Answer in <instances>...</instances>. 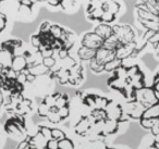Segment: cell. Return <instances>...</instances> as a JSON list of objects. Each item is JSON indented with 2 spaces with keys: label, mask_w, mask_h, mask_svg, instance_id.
<instances>
[{
  "label": "cell",
  "mask_w": 159,
  "mask_h": 149,
  "mask_svg": "<svg viewBox=\"0 0 159 149\" xmlns=\"http://www.w3.org/2000/svg\"><path fill=\"white\" fill-rule=\"evenodd\" d=\"M29 142L30 145H31V149H47V142H48V140L38 131L34 135L30 136Z\"/></svg>",
  "instance_id": "cell-10"
},
{
  "label": "cell",
  "mask_w": 159,
  "mask_h": 149,
  "mask_svg": "<svg viewBox=\"0 0 159 149\" xmlns=\"http://www.w3.org/2000/svg\"><path fill=\"white\" fill-rule=\"evenodd\" d=\"M119 125L120 123L118 121H113V120H105L104 122V129H102V136H108V135H112L116 134L119 129Z\"/></svg>",
  "instance_id": "cell-16"
},
{
  "label": "cell",
  "mask_w": 159,
  "mask_h": 149,
  "mask_svg": "<svg viewBox=\"0 0 159 149\" xmlns=\"http://www.w3.org/2000/svg\"><path fill=\"white\" fill-rule=\"evenodd\" d=\"M104 42L105 40L100 38L97 34H95L94 32H89L83 36L82 40H81V46L93 49V50H98L102 47Z\"/></svg>",
  "instance_id": "cell-6"
},
{
  "label": "cell",
  "mask_w": 159,
  "mask_h": 149,
  "mask_svg": "<svg viewBox=\"0 0 159 149\" xmlns=\"http://www.w3.org/2000/svg\"><path fill=\"white\" fill-rule=\"evenodd\" d=\"M66 33H68V29H63L62 26L60 25H57V24H51V27H50V34L58 40H61L63 42V39L66 38Z\"/></svg>",
  "instance_id": "cell-18"
},
{
  "label": "cell",
  "mask_w": 159,
  "mask_h": 149,
  "mask_svg": "<svg viewBox=\"0 0 159 149\" xmlns=\"http://www.w3.org/2000/svg\"><path fill=\"white\" fill-rule=\"evenodd\" d=\"M135 101L141 103L145 109L158 102L155 90L150 86H145L142 89L136 90V93H135Z\"/></svg>",
  "instance_id": "cell-3"
},
{
  "label": "cell",
  "mask_w": 159,
  "mask_h": 149,
  "mask_svg": "<svg viewBox=\"0 0 159 149\" xmlns=\"http://www.w3.org/2000/svg\"><path fill=\"white\" fill-rule=\"evenodd\" d=\"M42 102H44L45 105L48 106L49 108L56 107V95H55V93H53V94L46 95V96L44 97V99L42 100Z\"/></svg>",
  "instance_id": "cell-31"
},
{
  "label": "cell",
  "mask_w": 159,
  "mask_h": 149,
  "mask_svg": "<svg viewBox=\"0 0 159 149\" xmlns=\"http://www.w3.org/2000/svg\"><path fill=\"white\" fill-rule=\"evenodd\" d=\"M5 129L9 135L13 136L14 138H22L24 137V131L20 129V127L16 125V123L14 122V120L12 118H10L9 120H7L5 124Z\"/></svg>",
  "instance_id": "cell-11"
},
{
  "label": "cell",
  "mask_w": 159,
  "mask_h": 149,
  "mask_svg": "<svg viewBox=\"0 0 159 149\" xmlns=\"http://www.w3.org/2000/svg\"><path fill=\"white\" fill-rule=\"evenodd\" d=\"M47 120L49 121V122L53 123V124H57V123H60L61 122V118H60L59 113H58V109L56 107L51 108L50 109V112L48 113V115H47Z\"/></svg>",
  "instance_id": "cell-25"
},
{
  "label": "cell",
  "mask_w": 159,
  "mask_h": 149,
  "mask_svg": "<svg viewBox=\"0 0 159 149\" xmlns=\"http://www.w3.org/2000/svg\"><path fill=\"white\" fill-rule=\"evenodd\" d=\"M31 44H32V46L36 49V50L42 46V42H40V37H39L38 34H35V35L31 36Z\"/></svg>",
  "instance_id": "cell-37"
},
{
  "label": "cell",
  "mask_w": 159,
  "mask_h": 149,
  "mask_svg": "<svg viewBox=\"0 0 159 149\" xmlns=\"http://www.w3.org/2000/svg\"><path fill=\"white\" fill-rule=\"evenodd\" d=\"M20 5L26 6V7H30V8H33V6L35 5V3H34L32 0H22V1L20 2Z\"/></svg>",
  "instance_id": "cell-43"
},
{
  "label": "cell",
  "mask_w": 159,
  "mask_h": 149,
  "mask_svg": "<svg viewBox=\"0 0 159 149\" xmlns=\"http://www.w3.org/2000/svg\"><path fill=\"white\" fill-rule=\"evenodd\" d=\"M69 52H70V51L66 50V49H60V50L56 51V53L58 55V57H59L60 60H64L66 58H68L69 56H70V53Z\"/></svg>",
  "instance_id": "cell-42"
},
{
  "label": "cell",
  "mask_w": 159,
  "mask_h": 149,
  "mask_svg": "<svg viewBox=\"0 0 159 149\" xmlns=\"http://www.w3.org/2000/svg\"><path fill=\"white\" fill-rule=\"evenodd\" d=\"M134 11L144 29L141 42L150 45L159 59V0H136Z\"/></svg>",
  "instance_id": "cell-1"
},
{
  "label": "cell",
  "mask_w": 159,
  "mask_h": 149,
  "mask_svg": "<svg viewBox=\"0 0 159 149\" xmlns=\"http://www.w3.org/2000/svg\"><path fill=\"white\" fill-rule=\"evenodd\" d=\"M50 109H51V108H49L48 106H46L44 102H40L39 105H38V107H37L38 115H39L40 118H47L48 113L50 112Z\"/></svg>",
  "instance_id": "cell-30"
},
{
  "label": "cell",
  "mask_w": 159,
  "mask_h": 149,
  "mask_svg": "<svg viewBox=\"0 0 159 149\" xmlns=\"http://www.w3.org/2000/svg\"><path fill=\"white\" fill-rule=\"evenodd\" d=\"M27 71H29L30 74H32L35 77L45 76V75L50 73V70H49L48 68H46L42 62L35 63V64H29V65H27Z\"/></svg>",
  "instance_id": "cell-12"
},
{
  "label": "cell",
  "mask_w": 159,
  "mask_h": 149,
  "mask_svg": "<svg viewBox=\"0 0 159 149\" xmlns=\"http://www.w3.org/2000/svg\"><path fill=\"white\" fill-rule=\"evenodd\" d=\"M51 23L46 21V22H43L39 26V33H47V32H50Z\"/></svg>",
  "instance_id": "cell-40"
},
{
  "label": "cell",
  "mask_w": 159,
  "mask_h": 149,
  "mask_svg": "<svg viewBox=\"0 0 159 149\" xmlns=\"http://www.w3.org/2000/svg\"><path fill=\"white\" fill-rule=\"evenodd\" d=\"M89 116L91 118V120L93 121V123L107 120L106 112H105V110H102V109H94V110H92L91 114H89Z\"/></svg>",
  "instance_id": "cell-22"
},
{
  "label": "cell",
  "mask_w": 159,
  "mask_h": 149,
  "mask_svg": "<svg viewBox=\"0 0 159 149\" xmlns=\"http://www.w3.org/2000/svg\"><path fill=\"white\" fill-rule=\"evenodd\" d=\"M123 108V113L129 116V119H134V120H141L143 113L145 111V108L137 101H126Z\"/></svg>",
  "instance_id": "cell-5"
},
{
  "label": "cell",
  "mask_w": 159,
  "mask_h": 149,
  "mask_svg": "<svg viewBox=\"0 0 159 149\" xmlns=\"http://www.w3.org/2000/svg\"><path fill=\"white\" fill-rule=\"evenodd\" d=\"M123 64V62L119 59H115L112 61L108 62V63L105 64V72H109V73H113L117 69H119L120 66Z\"/></svg>",
  "instance_id": "cell-24"
},
{
  "label": "cell",
  "mask_w": 159,
  "mask_h": 149,
  "mask_svg": "<svg viewBox=\"0 0 159 149\" xmlns=\"http://www.w3.org/2000/svg\"><path fill=\"white\" fill-rule=\"evenodd\" d=\"M3 103H5V95L2 93V89L0 88V107L3 106Z\"/></svg>",
  "instance_id": "cell-45"
},
{
  "label": "cell",
  "mask_w": 159,
  "mask_h": 149,
  "mask_svg": "<svg viewBox=\"0 0 159 149\" xmlns=\"http://www.w3.org/2000/svg\"><path fill=\"white\" fill-rule=\"evenodd\" d=\"M42 63L44 64L46 68H48L49 70H52L53 66L56 65V59L53 57H50V58H44L42 59Z\"/></svg>",
  "instance_id": "cell-35"
},
{
  "label": "cell",
  "mask_w": 159,
  "mask_h": 149,
  "mask_svg": "<svg viewBox=\"0 0 159 149\" xmlns=\"http://www.w3.org/2000/svg\"><path fill=\"white\" fill-rule=\"evenodd\" d=\"M94 59L97 62H99L100 64L105 65V64L108 63V62L117 59V57H116V51L109 50V49H106V48H104V47H102V48H99L98 50H96V55Z\"/></svg>",
  "instance_id": "cell-9"
},
{
  "label": "cell",
  "mask_w": 159,
  "mask_h": 149,
  "mask_svg": "<svg viewBox=\"0 0 159 149\" xmlns=\"http://www.w3.org/2000/svg\"><path fill=\"white\" fill-rule=\"evenodd\" d=\"M33 12V8H30V7H26V6H22L20 5L18 9V13L22 16H30Z\"/></svg>",
  "instance_id": "cell-34"
},
{
  "label": "cell",
  "mask_w": 159,
  "mask_h": 149,
  "mask_svg": "<svg viewBox=\"0 0 159 149\" xmlns=\"http://www.w3.org/2000/svg\"><path fill=\"white\" fill-rule=\"evenodd\" d=\"M38 132L46 138L47 140H50L51 138V129L48 126H45V125H38Z\"/></svg>",
  "instance_id": "cell-32"
},
{
  "label": "cell",
  "mask_w": 159,
  "mask_h": 149,
  "mask_svg": "<svg viewBox=\"0 0 159 149\" xmlns=\"http://www.w3.org/2000/svg\"><path fill=\"white\" fill-rule=\"evenodd\" d=\"M100 1H102V5H104V3L109 2V1H111V0H100Z\"/></svg>",
  "instance_id": "cell-47"
},
{
  "label": "cell",
  "mask_w": 159,
  "mask_h": 149,
  "mask_svg": "<svg viewBox=\"0 0 159 149\" xmlns=\"http://www.w3.org/2000/svg\"><path fill=\"white\" fill-rule=\"evenodd\" d=\"M14 53L7 49L0 48V66L2 69H9L12 65Z\"/></svg>",
  "instance_id": "cell-14"
},
{
  "label": "cell",
  "mask_w": 159,
  "mask_h": 149,
  "mask_svg": "<svg viewBox=\"0 0 159 149\" xmlns=\"http://www.w3.org/2000/svg\"><path fill=\"white\" fill-rule=\"evenodd\" d=\"M109 100L107 97H102V96H99V95H96L95 96V109H102L105 110V108L107 107L108 105Z\"/></svg>",
  "instance_id": "cell-26"
},
{
  "label": "cell",
  "mask_w": 159,
  "mask_h": 149,
  "mask_svg": "<svg viewBox=\"0 0 159 149\" xmlns=\"http://www.w3.org/2000/svg\"><path fill=\"white\" fill-rule=\"evenodd\" d=\"M92 124H93V121L89 116H81L74 126L75 134L80 136H86L87 134H89Z\"/></svg>",
  "instance_id": "cell-8"
},
{
  "label": "cell",
  "mask_w": 159,
  "mask_h": 149,
  "mask_svg": "<svg viewBox=\"0 0 159 149\" xmlns=\"http://www.w3.org/2000/svg\"><path fill=\"white\" fill-rule=\"evenodd\" d=\"M58 113H59L61 120H66L70 116V107L66 106V107L60 108V109H58Z\"/></svg>",
  "instance_id": "cell-36"
},
{
  "label": "cell",
  "mask_w": 159,
  "mask_h": 149,
  "mask_svg": "<svg viewBox=\"0 0 159 149\" xmlns=\"http://www.w3.org/2000/svg\"><path fill=\"white\" fill-rule=\"evenodd\" d=\"M47 149H59V142L53 138H51L50 140H48L47 142Z\"/></svg>",
  "instance_id": "cell-41"
},
{
  "label": "cell",
  "mask_w": 159,
  "mask_h": 149,
  "mask_svg": "<svg viewBox=\"0 0 159 149\" xmlns=\"http://www.w3.org/2000/svg\"><path fill=\"white\" fill-rule=\"evenodd\" d=\"M16 149H31V145H30L29 138H24L23 140L19 142Z\"/></svg>",
  "instance_id": "cell-38"
},
{
  "label": "cell",
  "mask_w": 159,
  "mask_h": 149,
  "mask_svg": "<svg viewBox=\"0 0 159 149\" xmlns=\"http://www.w3.org/2000/svg\"><path fill=\"white\" fill-rule=\"evenodd\" d=\"M96 55V50H93V49L86 48V47L81 46L79 49H77V57L81 61H91L92 59L95 58Z\"/></svg>",
  "instance_id": "cell-17"
},
{
  "label": "cell",
  "mask_w": 159,
  "mask_h": 149,
  "mask_svg": "<svg viewBox=\"0 0 159 149\" xmlns=\"http://www.w3.org/2000/svg\"><path fill=\"white\" fill-rule=\"evenodd\" d=\"M94 33L97 34L100 38H102L104 40H106L107 38H109L111 35H113V29L112 25L106 24V23H99L97 26L94 29Z\"/></svg>",
  "instance_id": "cell-13"
},
{
  "label": "cell",
  "mask_w": 159,
  "mask_h": 149,
  "mask_svg": "<svg viewBox=\"0 0 159 149\" xmlns=\"http://www.w3.org/2000/svg\"><path fill=\"white\" fill-rule=\"evenodd\" d=\"M7 22H8L7 16L3 14L2 12H0V33L6 29V26H7Z\"/></svg>",
  "instance_id": "cell-39"
},
{
  "label": "cell",
  "mask_w": 159,
  "mask_h": 149,
  "mask_svg": "<svg viewBox=\"0 0 159 149\" xmlns=\"http://www.w3.org/2000/svg\"><path fill=\"white\" fill-rule=\"evenodd\" d=\"M89 69L93 73L95 74H100V73L105 72V65L100 64L99 62H97L95 59H92L89 61Z\"/></svg>",
  "instance_id": "cell-27"
},
{
  "label": "cell",
  "mask_w": 159,
  "mask_h": 149,
  "mask_svg": "<svg viewBox=\"0 0 159 149\" xmlns=\"http://www.w3.org/2000/svg\"><path fill=\"white\" fill-rule=\"evenodd\" d=\"M107 149H116V148H109V147H108V148H107Z\"/></svg>",
  "instance_id": "cell-49"
},
{
  "label": "cell",
  "mask_w": 159,
  "mask_h": 149,
  "mask_svg": "<svg viewBox=\"0 0 159 149\" xmlns=\"http://www.w3.org/2000/svg\"><path fill=\"white\" fill-rule=\"evenodd\" d=\"M59 149H75V146L70 138H64L63 140L59 142Z\"/></svg>",
  "instance_id": "cell-33"
},
{
  "label": "cell",
  "mask_w": 159,
  "mask_h": 149,
  "mask_svg": "<svg viewBox=\"0 0 159 149\" xmlns=\"http://www.w3.org/2000/svg\"><path fill=\"white\" fill-rule=\"evenodd\" d=\"M144 119H159V102L146 108L143 113Z\"/></svg>",
  "instance_id": "cell-20"
},
{
  "label": "cell",
  "mask_w": 159,
  "mask_h": 149,
  "mask_svg": "<svg viewBox=\"0 0 159 149\" xmlns=\"http://www.w3.org/2000/svg\"><path fill=\"white\" fill-rule=\"evenodd\" d=\"M59 1H60V3H61V1H63V0H59Z\"/></svg>",
  "instance_id": "cell-50"
},
{
  "label": "cell",
  "mask_w": 159,
  "mask_h": 149,
  "mask_svg": "<svg viewBox=\"0 0 159 149\" xmlns=\"http://www.w3.org/2000/svg\"><path fill=\"white\" fill-rule=\"evenodd\" d=\"M146 149H156V148H155L154 146H149V147H147Z\"/></svg>",
  "instance_id": "cell-48"
},
{
  "label": "cell",
  "mask_w": 159,
  "mask_h": 149,
  "mask_svg": "<svg viewBox=\"0 0 159 149\" xmlns=\"http://www.w3.org/2000/svg\"><path fill=\"white\" fill-rule=\"evenodd\" d=\"M121 43H120V40L118 39L117 36L113 34V35H111L109 38H107L106 40L104 42V45H102V47L106 49H109V50H113L116 51L118 48H119L120 46H121Z\"/></svg>",
  "instance_id": "cell-19"
},
{
  "label": "cell",
  "mask_w": 159,
  "mask_h": 149,
  "mask_svg": "<svg viewBox=\"0 0 159 149\" xmlns=\"http://www.w3.org/2000/svg\"><path fill=\"white\" fill-rule=\"evenodd\" d=\"M102 10H104V14H102L100 23L110 24L117 19V16L121 10V5L117 0H111L109 2L102 5Z\"/></svg>",
  "instance_id": "cell-4"
},
{
  "label": "cell",
  "mask_w": 159,
  "mask_h": 149,
  "mask_svg": "<svg viewBox=\"0 0 159 149\" xmlns=\"http://www.w3.org/2000/svg\"><path fill=\"white\" fill-rule=\"evenodd\" d=\"M0 1H5V0H0Z\"/></svg>",
  "instance_id": "cell-51"
},
{
  "label": "cell",
  "mask_w": 159,
  "mask_h": 149,
  "mask_svg": "<svg viewBox=\"0 0 159 149\" xmlns=\"http://www.w3.org/2000/svg\"><path fill=\"white\" fill-rule=\"evenodd\" d=\"M107 145L104 142V140H89L84 145L83 149H107Z\"/></svg>",
  "instance_id": "cell-23"
},
{
  "label": "cell",
  "mask_w": 159,
  "mask_h": 149,
  "mask_svg": "<svg viewBox=\"0 0 159 149\" xmlns=\"http://www.w3.org/2000/svg\"><path fill=\"white\" fill-rule=\"evenodd\" d=\"M158 120L159 119H144V118H142L141 120H139V124H141V126L143 127V129H149L150 131V129H152V126L158 122Z\"/></svg>",
  "instance_id": "cell-28"
},
{
  "label": "cell",
  "mask_w": 159,
  "mask_h": 149,
  "mask_svg": "<svg viewBox=\"0 0 159 149\" xmlns=\"http://www.w3.org/2000/svg\"><path fill=\"white\" fill-rule=\"evenodd\" d=\"M105 112H106L107 119L109 120H113V121H118L119 122L120 120L123 116V108L120 103H118L117 101L115 100H109L107 107L105 108Z\"/></svg>",
  "instance_id": "cell-7"
},
{
  "label": "cell",
  "mask_w": 159,
  "mask_h": 149,
  "mask_svg": "<svg viewBox=\"0 0 159 149\" xmlns=\"http://www.w3.org/2000/svg\"><path fill=\"white\" fill-rule=\"evenodd\" d=\"M152 146H154L156 149H159V142H154V144H152Z\"/></svg>",
  "instance_id": "cell-46"
},
{
  "label": "cell",
  "mask_w": 159,
  "mask_h": 149,
  "mask_svg": "<svg viewBox=\"0 0 159 149\" xmlns=\"http://www.w3.org/2000/svg\"><path fill=\"white\" fill-rule=\"evenodd\" d=\"M27 60L25 59V57L23 55H16L14 56L13 61H12L11 69L13 71H16V73H21L23 71H25L27 69Z\"/></svg>",
  "instance_id": "cell-15"
},
{
  "label": "cell",
  "mask_w": 159,
  "mask_h": 149,
  "mask_svg": "<svg viewBox=\"0 0 159 149\" xmlns=\"http://www.w3.org/2000/svg\"><path fill=\"white\" fill-rule=\"evenodd\" d=\"M113 34L118 37L121 44H131L136 42V34L133 27L129 24L112 25Z\"/></svg>",
  "instance_id": "cell-2"
},
{
  "label": "cell",
  "mask_w": 159,
  "mask_h": 149,
  "mask_svg": "<svg viewBox=\"0 0 159 149\" xmlns=\"http://www.w3.org/2000/svg\"><path fill=\"white\" fill-rule=\"evenodd\" d=\"M55 95H56V108L57 109L69 106L70 99H69L68 95L62 94V93H55Z\"/></svg>",
  "instance_id": "cell-21"
},
{
  "label": "cell",
  "mask_w": 159,
  "mask_h": 149,
  "mask_svg": "<svg viewBox=\"0 0 159 149\" xmlns=\"http://www.w3.org/2000/svg\"><path fill=\"white\" fill-rule=\"evenodd\" d=\"M46 2L48 3L49 6H51V7H58V6H60L59 0H47Z\"/></svg>",
  "instance_id": "cell-44"
},
{
  "label": "cell",
  "mask_w": 159,
  "mask_h": 149,
  "mask_svg": "<svg viewBox=\"0 0 159 149\" xmlns=\"http://www.w3.org/2000/svg\"><path fill=\"white\" fill-rule=\"evenodd\" d=\"M51 137H52L53 139L58 140V142H61V140H63L64 138H66V133H64L62 129H51Z\"/></svg>",
  "instance_id": "cell-29"
}]
</instances>
